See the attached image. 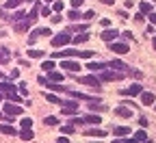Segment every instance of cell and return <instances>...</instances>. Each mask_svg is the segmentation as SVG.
I'll use <instances>...</instances> for the list:
<instances>
[{"instance_id":"obj_11","label":"cell","mask_w":156,"mask_h":143,"mask_svg":"<svg viewBox=\"0 0 156 143\" xmlns=\"http://www.w3.org/2000/svg\"><path fill=\"white\" fill-rule=\"evenodd\" d=\"M48 80H50V83H63V74L52 70V72H48Z\"/></svg>"},{"instance_id":"obj_23","label":"cell","mask_w":156,"mask_h":143,"mask_svg":"<svg viewBox=\"0 0 156 143\" xmlns=\"http://www.w3.org/2000/svg\"><path fill=\"white\" fill-rule=\"evenodd\" d=\"M139 11H141V15L152 13V5H150V2H141V5H139Z\"/></svg>"},{"instance_id":"obj_4","label":"cell","mask_w":156,"mask_h":143,"mask_svg":"<svg viewBox=\"0 0 156 143\" xmlns=\"http://www.w3.org/2000/svg\"><path fill=\"white\" fill-rule=\"evenodd\" d=\"M78 83L80 85H89V87H100V78L98 76H83V78H78Z\"/></svg>"},{"instance_id":"obj_28","label":"cell","mask_w":156,"mask_h":143,"mask_svg":"<svg viewBox=\"0 0 156 143\" xmlns=\"http://www.w3.org/2000/svg\"><path fill=\"white\" fill-rule=\"evenodd\" d=\"M46 100H48V102H52V104H61V98H56L54 93H48V95H46Z\"/></svg>"},{"instance_id":"obj_52","label":"cell","mask_w":156,"mask_h":143,"mask_svg":"<svg viewBox=\"0 0 156 143\" xmlns=\"http://www.w3.org/2000/svg\"><path fill=\"white\" fill-rule=\"evenodd\" d=\"M113 143H122V141H113Z\"/></svg>"},{"instance_id":"obj_33","label":"cell","mask_w":156,"mask_h":143,"mask_svg":"<svg viewBox=\"0 0 156 143\" xmlns=\"http://www.w3.org/2000/svg\"><path fill=\"white\" fill-rule=\"evenodd\" d=\"M41 67H44V72H52V70H54V67H56V65H54V63H52V61H46V63H44V65H41Z\"/></svg>"},{"instance_id":"obj_18","label":"cell","mask_w":156,"mask_h":143,"mask_svg":"<svg viewBox=\"0 0 156 143\" xmlns=\"http://www.w3.org/2000/svg\"><path fill=\"white\" fill-rule=\"evenodd\" d=\"M20 139H24V141H33L35 139V132L30 128H22V132H20Z\"/></svg>"},{"instance_id":"obj_24","label":"cell","mask_w":156,"mask_h":143,"mask_svg":"<svg viewBox=\"0 0 156 143\" xmlns=\"http://www.w3.org/2000/svg\"><path fill=\"white\" fill-rule=\"evenodd\" d=\"M9 56H11V54H9V50H5V48H2V50H0V63H9Z\"/></svg>"},{"instance_id":"obj_41","label":"cell","mask_w":156,"mask_h":143,"mask_svg":"<svg viewBox=\"0 0 156 143\" xmlns=\"http://www.w3.org/2000/svg\"><path fill=\"white\" fill-rule=\"evenodd\" d=\"M80 5H83V0H72V7H74V9H78Z\"/></svg>"},{"instance_id":"obj_25","label":"cell","mask_w":156,"mask_h":143,"mask_svg":"<svg viewBox=\"0 0 156 143\" xmlns=\"http://www.w3.org/2000/svg\"><path fill=\"white\" fill-rule=\"evenodd\" d=\"M7 100H11V102H22V95L15 93V91H11V93H7Z\"/></svg>"},{"instance_id":"obj_50","label":"cell","mask_w":156,"mask_h":143,"mask_svg":"<svg viewBox=\"0 0 156 143\" xmlns=\"http://www.w3.org/2000/svg\"><path fill=\"white\" fill-rule=\"evenodd\" d=\"M0 100H2V91H0Z\"/></svg>"},{"instance_id":"obj_2","label":"cell","mask_w":156,"mask_h":143,"mask_svg":"<svg viewBox=\"0 0 156 143\" xmlns=\"http://www.w3.org/2000/svg\"><path fill=\"white\" fill-rule=\"evenodd\" d=\"M50 33H52L50 28H35V30L30 33V37H28V44H35L39 37H48Z\"/></svg>"},{"instance_id":"obj_53","label":"cell","mask_w":156,"mask_h":143,"mask_svg":"<svg viewBox=\"0 0 156 143\" xmlns=\"http://www.w3.org/2000/svg\"><path fill=\"white\" fill-rule=\"evenodd\" d=\"M0 119H2V113H0Z\"/></svg>"},{"instance_id":"obj_14","label":"cell","mask_w":156,"mask_h":143,"mask_svg":"<svg viewBox=\"0 0 156 143\" xmlns=\"http://www.w3.org/2000/svg\"><path fill=\"white\" fill-rule=\"evenodd\" d=\"M152 102H154V93H150V91H141V104L150 106Z\"/></svg>"},{"instance_id":"obj_40","label":"cell","mask_w":156,"mask_h":143,"mask_svg":"<svg viewBox=\"0 0 156 143\" xmlns=\"http://www.w3.org/2000/svg\"><path fill=\"white\" fill-rule=\"evenodd\" d=\"M83 17H85V20H93V17H95V13H93V11H87Z\"/></svg>"},{"instance_id":"obj_39","label":"cell","mask_w":156,"mask_h":143,"mask_svg":"<svg viewBox=\"0 0 156 143\" xmlns=\"http://www.w3.org/2000/svg\"><path fill=\"white\" fill-rule=\"evenodd\" d=\"M39 13H41V15H50V13H52V11H50V9H48V7H41V9H39Z\"/></svg>"},{"instance_id":"obj_44","label":"cell","mask_w":156,"mask_h":143,"mask_svg":"<svg viewBox=\"0 0 156 143\" xmlns=\"http://www.w3.org/2000/svg\"><path fill=\"white\" fill-rule=\"evenodd\" d=\"M100 24H102V26H106V28H108V24H111V20H106V17H104V20H100Z\"/></svg>"},{"instance_id":"obj_42","label":"cell","mask_w":156,"mask_h":143,"mask_svg":"<svg viewBox=\"0 0 156 143\" xmlns=\"http://www.w3.org/2000/svg\"><path fill=\"white\" fill-rule=\"evenodd\" d=\"M139 126H141V128H145V126H147V119H145V117H141V119H139Z\"/></svg>"},{"instance_id":"obj_17","label":"cell","mask_w":156,"mask_h":143,"mask_svg":"<svg viewBox=\"0 0 156 143\" xmlns=\"http://www.w3.org/2000/svg\"><path fill=\"white\" fill-rule=\"evenodd\" d=\"M0 132H2V134H9V137H15V134H17L11 124H2V126H0Z\"/></svg>"},{"instance_id":"obj_16","label":"cell","mask_w":156,"mask_h":143,"mask_svg":"<svg viewBox=\"0 0 156 143\" xmlns=\"http://www.w3.org/2000/svg\"><path fill=\"white\" fill-rule=\"evenodd\" d=\"M115 115H119V117H130V115H132V109H128V106H117V109H115Z\"/></svg>"},{"instance_id":"obj_13","label":"cell","mask_w":156,"mask_h":143,"mask_svg":"<svg viewBox=\"0 0 156 143\" xmlns=\"http://www.w3.org/2000/svg\"><path fill=\"white\" fill-rule=\"evenodd\" d=\"M80 119H83V124H95V126L102 121L100 115H87V117H80Z\"/></svg>"},{"instance_id":"obj_48","label":"cell","mask_w":156,"mask_h":143,"mask_svg":"<svg viewBox=\"0 0 156 143\" xmlns=\"http://www.w3.org/2000/svg\"><path fill=\"white\" fill-rule=\"evenodd\" d=\"M154 50H156V37H154Z\"/></svg>"},{"instance_id":"obj_32","label":"cell","mask_w":156,"mask_h":143,"mask_svg":"<svg viewBox=\"0 0 156 143\" xmlns=\"http://www.w3.org/2000/svg\"><path fill=\"white\" fill-rule=\"evenodd\" d=\"M28 56H33V59H39V56H44V50H28Z\"/></svg>"},{"instance_id":"obj_10","label":"cell","mask_w":156,"mask_h":143,"mask_svg":"<svg viewBox=\"0 0 156 143\" xmlns=\"http://www.w3.org/2000/svg\"><path fill=\"white\" fill-rule=\"evenodd\" d=\"M141 91H143L141 85H130L128 89H124V95H130V98H132V95H139Z\"/></svg>"},{"instance_id":"obj_20","label":"cell","mask_w":156,"mask_h":143,"mask_svg":"<svg viewBox=\"0 0 156 143\" xmlns=\"http://www.w3.org/2000/svg\"><path fill=\"white\" fill-rule=\"evenodd\" d=\"M87 39H89V33H87V30H83L80 35H76V37H74V44H76V46H78V44H85Z\"/></svg>"},{"instance_id":"obj_19","label":"cell","mask_w":156,"mask_h":143,"mask_svg":"<svg viewBox=\"0 0 156 143\" xmlns=\"http://www.w3.org/2000/svg\"><path fill=\"white\" fill-rule=\"evenodd\" d=\"M113 134H115V137H124V134H130V128H126V126H117V128H113Z\"/></svg>"},{"instance_id":"obj_37","label":"cell","mask_w":156,"mask_h":143,"mask_svg":"<svg viewBox=\"0 0 156 143\" xmlns=\"http://www.w3.org/2000/svg\"><path fill=\"white\" fill-rule=\"evenodd\" d=\"M30 126H33V119H28V117L22 119V128H30Z\"/></svg>"},{"instance_id":"obj_27","label":"cell","mask_w":156,"mask_h":143,"mask_svg":"<svg viewBox=\"0 0 156 143\" xmlns=\"http://www.w3.org/2000/svg\"><path fill=\"white\" fill-rule=\"evenodd\" d=\"M22 2H26V0H7V7L9 9H15V7H20Z\"/></svg>"},{"instance_id":"obj_6","label":"cell","mask_w":156,"mask_h":143,"mask_svg":"<svg viewBox=\"0 0 156 143\" xmlns=\"http://www.w3.org/2000/svg\"><path fill=\"white\" fill-rule=\"evenodd\" d=\"M122 78V72H100V80H104V83H108V80H119Z\"/></svg>"},{"instance_id":"obj_22","label":"cell","mask_w":156,"mask_h":143,"mask_svg":"<svg viewBox=\"0 0 156 143\" xmlns=\"http://www.w3.org/2000/svg\"><path fill=\"white\" fill-rule=\"evenodd\" d=\"M0 91H2V93L7 95V93L15 91V85H11V83H0Z\"/></svg>"},{"instance_id":"obj_36","label":"cell","mask_w":156,"mask_h":143,"mask_svg":"<svg viewBox=\"0 0 156 143\" xmlns=\"http://www.w3.org/2000/svg\"><path fill=\"white\" fill-rule=\"evenodd\" d=\"M61 130H63L65 134H72V132H74V126H72V124H67V126H63Z\"/></svg>"},{"instance_id":"obj_21","label":"cell","mask_w":156,"mask_h":143,"mask_svg":"<svg viewBox=\"0 0 156 143\" xmlns=\"http://www.w3.org/2000/svg\"><path fill=\"white\" fill-rule=\"evenodd\" d=\"M85 134H87V137H106V132L100 130V128H91V130H87Z\"/></svg>"},{"instance_id":"obj_8","label":"cell","mask_w":156,"mask_h":143,"mask_svg":"<svg viewBox=\"0 0 156 143\" xmlns=\"http://www.w3.org/2000/svg\"><path fill=\"white\" fill-rule=\"evenodd\" d=\"M117 35H119V33H117L115 28H106L104 33H100V37L104 39V41H108V44H111V41H115V39H117Z\"/></svg>"},{"instance_id":"obj_45","label":"cell","mask_w":156,"mask_h":143,"mask_svg":"<svg viewBox=\"0 0 156 143\" xmlns=\"http://www.w3.org/2000/svg\"><path fill=\"white\" fill-rule=\"evenodd\" d=\"M56 143H69V139H67V137H58V141H56Z\"/></svg>"},{"instance_id":"obj_38","label":"cell","mask_w":156,"mask_h":143,"mask_svg":"<svg viewBox=\"0 0 156 143\" xmlns=\"http://www.w3.org/2000/svg\"><path fill=\"white\" fill-rule=\"evenodd\" d=\"M20 93H22V95H28V91H26V83H20Z\"/></svg>"},{"instance_id":"obj_12","label":"cell","mask_w":156,"mask_h":143,"mask_svg":"<svg viewBox=\"0 0 156 143\" xmlns=\"http://www.w3.org/2000/svg\"><path fill=\"white\" fill-rule=\"evenodd\" d=\"M108 67H113L115 72H128V65H126V63H122V61H111Z\"/></svg>"},{"instance_id":"obj_9","label":"cell","mask_w":156,"mask_h":143,"mask_svg":"<svg viewBox=\"0 0 156 143\" xmlns=\"http://www.w3.org/2000/svg\"><path fill=\"white\" fill-rule=\"evenodd\" d=\"M61 67H65L67 72H78L80 70V65H78L76 61H63V59H61Z\"/></svg>"},{"instance_id":"obj_46","label":"cell","mask_w":156,"mask_h":143,"mask_svg":"<svg viewBox=\"0 0 156 143\" xmlns=\"http://www.w3.org/2000/svg\"><path fill=\"white\" fill-rule=\"evenodd\" d=\"M122 143H139L136 139H126V141H122Z\"/></svg>"},{"instance_id":"obj_7","label":"cell","mask_w":156,"mask_h":143,"mask_svg":"<svg viewBox=\"0 0 156 143\" xmlns=\"http://www.w3.org/2000/svg\"><path fill=\"white\" fill-rule=\"evenodd\" d=\"M30 24H33V20L30 17H24V20H20V22H15V30L17 33H24V30L30 28Z\"/></svg>"},{"instance_id":"obj_51","label":"cell","mask_w":156,"mask_h":143,"mask_svg":"<svg viewBox=\"0 0 156 143\" xmlns=\"http://www.w3.org/2000/svg\"><path fill=\"white\" fill-rule=\"evenodd\" d=\"M46 2H54V0H46Z\"/></svg>"},{"instance_id":"obj_34","label":"cell","mask_w":156,"mask_h":143,"mask_svg":"<svg viewBox=\"0 0 156 143\" xmlns=\"http://www.w3.org/2000/svg\"><path fill=\"white\" fill-rule=\"evenodd\" d=\"M78 56H83V59H91V56H93V50H83V52H78Z\"/></svg>"},{"instance_id":"obj_35","label":"cell","mask_w":156,"mask_h":143,"mask_svg":"<svg viewBox=\"0 0 156 143\" xmlns=\"http://www.w3.org/2000/svg\"><path fill=\"white\" fill-rule=\"evenodd\" d=\"M134 139H136V141H145L147 137H145V132H143V130H139V132L134 134Z\"/></svg>"},{"instance_id":"obj_1","label":"cell","mask_w":156,"mask_h":143,"mask_svg":"<svg viewBox=\"0 0 156 143\" xmlns=\"http://www.w3.org/2000/svg\"><path fill=\"white\" fill-rule=\"evenodd\" d=\"M69 41H72V35H69V33H58V35H54V37H52V46H54V48L67 46Z\"/></svg>"},{"instance_id":"obj_29","label":"cell","mask_w":156,"mask_h":143,"mask_svg":"<svg viewBox=\"0 0 156 143\" xmlns=\"http://www.w3.org/2000/svg\"><path fill=\"white\" fill-rule=\"evenodd\" d=\"M67 17H69V20H80L83 15H80V11H76V9H72V11L67 13Z\"/></svg>"},{"instance_id":"obj_30","label":"cell","mask_w":156,"mask_h":143,"mask_svg":"<svg viewBox=\"0 0 156 143\" xmlns=\"http://www.w3.org/2000/svg\"><path fill=\"white\" fill-rule=\"evenodd\" d=\"M63 9H65V5L61 2V0H54V11L56 13H63Z\"/></svg>"},{"instance_id":"obj_49","label":"cell","mask_w":156,"mask_h":143,"mask_svg":"<svg viewBox=\"0 0 156 143\" xmlns=\"http://www.w3.org/2000/svg\"><path fill=\"white\" fill-rule=\"evenodd\" d=\"M143 143H152V141H147V139H145V141H143Z\"/></svg>"},{"instance_id":"obj_26","label":"cell","mask_w":156,"mask_h":143,"mask_svg":"<svg viewBox=\"0 0 156 143\" xmlns=\"http://www.w3.org/2000/svg\"><path fill=\"white\" fill-rule=\"evenodd\" d=\"M44 121H46L48 126H56V124H58V117H54V115H48Z\"/></svg>"},{"instance_id":"obj_31","label":"cell","mask_w":156,"mask_h":143,"mask_svg":"<svg viewBox=\"0 0 156 143\" xmlns=\"http://www.w3.org/2000/svg\"><path fill=\"white\" fill-rule=\"evenodd\" d=\"M24 17H26V13H24V11H17L15 15H11V20H13V22H20V20H24Z\"/></svg>"},{"instance_id":"obj_15","label":"cell","mask_w":156,"mask_h":143,"mask_svg":"<svg viewBox=\"0 0 156 143\" xmlns=\"http://www.w3.org/2000/svg\"><path fill=\"white\" fill-rule=\"evenodd\" d=\"M106 67H108L106 63H98V61H95V63H89V65H87V70H91L93 74H95V72H102V70H106Z\"/></svg>"},{"instance_id":"obj_3","label":"cell","mask_w":156,"mask_h":143,"mask_svg":"<svg viewBox=\"0 0 156 143\" xmlns=\"http://www.w3.org/2000/svg\"><path fill=\"white\" fill-rule=\"evenodd\" d=\"M5 115L7 117H15V115H22V106L20 104H5Z\"/></svg>"},{"instance_id":"obj_43","label":"cell","mask_w":156,"mask_h":143,"mask_svg":"<svg viewBox=\"0 0 156 143\" xmlns=\"http://www.w3.org/2000/svg\"><path fill=\"white\" fill-rule=\"evenodd\" d=\"M150 22H152V26H156V13H150Z\"/></svg>"},{"instance_id":"obj_5","label":"cell","mask_w":156,"mask_h":143,"mask_svg":"<svg viewBox=\"0 0 156 143\" xmlns=\"http://www.w3.org/2000/svg\"><path fill=\"white\" fill-rule=\"evenodd\" d=\"M111 52H115V54H126V52H130V48H128L126 44H122V41H111Z\"/></svg>"},{"instance_id":"obj_47","label":"cell","mask_w":156,"mask_h":143,"mask_svg":"<svg viewBox=\"0 0 156 143\" xmlns=\"http://www.w3.org/2000/svg\"><path fill=\"white\" fill-rule=\"evenodd\" d=\"M102 2H104V5H113V0H102Z\"/></svg>"}]
</instances>
